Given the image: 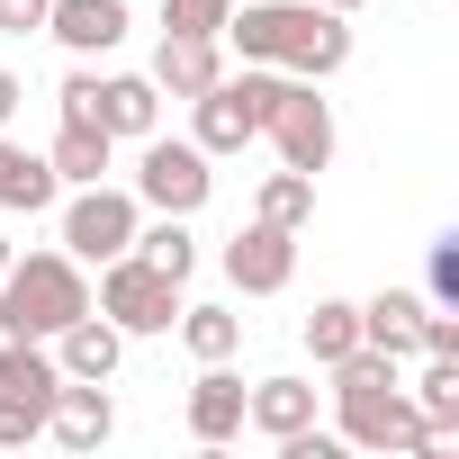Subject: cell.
I'll return each instance as SVG.
<instances>
[{"instance_id": "cell-28", "label": "cell", "mask_w": 459, "mask_h": 459, "mask_svg": "<svg viewBox=\"0 0 459 459\" xmlns=\"http://www.w3.org/2000/svg\"><path fill=\"white\" fill-rule=\"evenodd\" d=\"M0 37H46V0H0Z\"/></svg>"}, {"instance_id": "cell-6", "label": "cell", "mask_w": 459, "mask_h": 459, "mask_svg": "<svg viewBox=\"0 0 459 459\" xmlns=\"http://www.w3.org/2000/svg\"><path fill=\"white\" fill-rule=\"evenodd\" d=\"M262 135L280 144V162L289 171H325L333 162V100H325V82H298V73H280V91L262 100Z\"/></svg>"}, {"instance_id": "cell-21", "label": "cell", "mask_w": 459, "mask_h": 459, "mask_svg": "<svg viewBox=\"0 0 459 459\" xmlns=\"http://www.w3.org/2000/svg\"><path fill=\"white\" fill-rule=\"evenodd\" d=\"M180 342H189V360H235L244 351V316L235 307H189L180 298V325H171Z\"/></svg>"}, {"instance_id": "cell-30", "label": "cell", "mask_w": 459, "mask_h": 459, "mask_svg": "<svg viewBox=\"0 0 459 459\" xmlns=\"http://www.w3.org/2000/svg\"><path fill=\"white\" fill-rule=\"evenodd\" d=\"M325 10H342V19H351V10H369V0H325Z\"/></svg>"}, {"instance_id": "cell-27", "label": "cell", "mask_w": 459, "mask_h": 459, "mask_svg": "<svg viewBox=\"0 0 459 459\" xmlns=\"http://www.w3.org/2000/svg\"><path fill=\"white\" fill-rule=\"evenodd\" d=\"M414 351H432V360H459V316L450 307H423V342Z\"/></svg>"}, {"instance_id": "cell-12", "label": "cell", "mask_w": 459, "mask_h": 459, "mask_svg": "<svg viewBox=\"0 0 459 459\" xmlns=\"http://www.w3.org/2000/svg\"><path fill=\"white\" fill-rule=\"evenodd\" d=\"M207 82H225V37H180V28H162V46H153V91H162V100H198Z\"/></svg>"}, {"instance_id": "cell-8", "label": "cell", "mask_w": 459, "mask_h": 459, "mask_svg": "<svg viewBox=\"0 0 459 459\" xmlns=\"http://www.w3.org/2000/svg\"><path fill=\"white\" fill-rule=\"evenodd\" d=\"M55 207H64V253H73L82 271L117 262V253L135 244V225H144L135 189H108V180H82V189H73V198H55Z\"/></svg>"}, {"instance_id": "cell-29", "label": "cell", "mask_w": 459, "mask_h": 459, "mask_svg": "<svg viewBox=\"0 0 459 459\" xmlns=\"http://www.w3.org/2000/svg\"><path fill=\"white\" fill-rule=\"evenodd\" d=\"M19 108H28V82H19V73H10V64H0V126H10V117H19Z\"/></svg>"}, {"instance_id": "cell-11", "label": "cell", "mask_w": 459, "mask_h": 459, "mask_svg": "<svg viewBox=\"0 0 459 459\" xmlns=\"http://www.w3.org/2000/svg\"><path fill=\"white\" fill-rule=\"evenodd\" d=\"M189 108H198L189 144H198L207 162H225V153H244V144L262 135V126H253V100H244V82H235V73H225V82H207V91H198Z\"/></svg>"}, {"instance_id": "cell-18", "label": "cell", "mask_w": 459, "mask_h": 459, "mask_svg": "<svg viewBox=\"0 0 459 459\" xmlns=\"http://www.w3.org/2000/svg\"><path fill=\"white\" fill-rule=\"evenodd\" d=\"M423 307H432V298H414V289H378V298L360 307V342L387 351V360H414V342H423Z\"/></svg>"}, {"instance_id": "cell-17", "label": "cell", "mask_w": 459, "mask_h": 459, "mask_svg": "<svg viewBox=\"0 0 459 459\" xmlns=\"http://www.w3.org/2000/svg\"><path fill=\"white\" fill-rule=\"evenodd\" d=\"M307 423H316V387H307V378H253V387H244V432L289 441V432H307Z\"/></svg>"}, {"instance_id": "cell-9", "label": "cell", "mask_w": 459, "mask_h": 459, "mask_svg": "<svg viewBox=\"0 0 459 459\" xmlns=\"http://www.w3.org/2000/svg\"><path fill=\"white\" fill-rule=\"evenodd\" d=\"M225 280H235L244 298H280L289 280H298V235L289 225H271V216H253L235 244H225Z\"/></svg>"}, {"instance_id": "cell-31", "label": "cell", "mask_w": 459, "mask_h": 459, "mask_svg": "<svg viewBox=\"0 0 459 459\" xmlns=\"http://www.w3.org/2000/svg\"><path fill=\"white\" fill-rule=\"evenodd\" d=\"M10 262H19V244H10V235H0V271H10Z\"/></svg>"}, {"instance_id": "cell-19", "label": "cell", "mask_w": 459, "mask_h": 459, "mask_svg": "<svg viewBox=\"0 0 459 459\" xmlns=\"http://www.w3.org/2000/svg\"><path fill=\"white\" fill-rule=\"evenodd\" d=\"M46 162H55V180L64 189H82V180H108V162H117V135L108 126H55V144H46Z\"/></svg>"}, {"instance_id": "cell-23", "label": "cell", "mask_w": 459, "mask_h": 459, "mask_svg": "<svg viewBox=\"0 0 459 459\" xmlns=\"http://www.w3.org/2000/svg\"><path fill=\"white\" fill-rule=\"evenodd\" d=\"M307 351H316V369H333L342 351H360V307H351V298H316V316H307Z\"/></svg>"}, {"instance_id": "cell-14", "label": "cell", "mask_w": 459, "mask_h": 459, "mask_svg": "<svg viewBox=\"0 0 459 459\" xmlns=\"http://www.w3.org/2000/svg\"><path fill=\"white\" fill-rule=\"evenodd\" d=\"M189 432L207 450L244 432V378H235V360H198V378H189Z\"/></svg>"}, {"instance_id": "cell-4", "label": "cell", "mask_w": 459, "mask_h": 459, "mask_svg": "<svg viewBox=\"0 0 459 459\" xmlns=\"http://www.w3.org/2000/svg\"><path fill=\"white\" fill-rule=\"evenodd\" d=\"M55 108H64L73 126H108L117 144H144V135L162 126V91H153V73H91V64H73L64 91H55Z\"/></svg>"}, {"instance_id": "cell-7", "label": "cell", "mask_w": 459, "mask_h": 459, "mask_svg": "<svg viewBox=\"0 0 459 459\" xmlns=\"http://www.w3.org/2000/svg\"><path fill=\"white\" fill-rule=\"evenodd\" d=\"M126 342L135 333H171L180 325V280L171 271H153L144 253H117V262H100V298H91Z\"/></svg>"}, {"instance_id": "cell-10", "label": "cell", "mask_w": 459, "mask_h": 459, "mask_svg": "<svg viewBox=\"0 0 459 459\" xmlns=\"http://www.w3.org/2000/svg\"><path fill=\"white\" fill-rule=\"evenodd\" d=\"M126 0H46V37L73 55V64H91V55H117L126 46Z\"/></svg>"}, {"instance_id": "cell-24", "label": "cell", "mask_w": 459, "mask_h": 459, "mask_svg": "<svg viewBox=\"0 0 459 459\" xmlns=\"http://www.w3.org/2000/svg\"><path fill=\"white\" fill-rule=\"evenodd\" d=\"M253 216H271V225H289V235H307V216H316V180L280 162V171L262 180V198H253Z\"/></svg>"}, {"instance_id": "cell-5", "label": "cell", "mask_w": 459, "mask_h": 459, "mask_svg": "<svg viewBox=\"0 0 459 459\" xmlns=\"http://www.w3.org/2000/svg\"><path fill=\"white\" fill-rule=\"evenodd\" d=\"M126 189H135L144 216H198V207L216 198V162H207L189 135H162V126H153L144 153H135V180H126Z\"/></svg>"}, {"instance_id": "cell-1", "label": "cell", "mask_w": 459, "mask_h": 459, "mask_svg": "<svg viewBox=\"0 0 459 459\" xmlns=\"http://www.w3.org/2000/svg\"><path fill=\"white\" fill-rule=\"evenodd\" d=\"M216 37L244 64H271V73H298V82H333L351 64V28H342V10H325V0H244Z\"/></svg>"}, {"instance_id": "cell-25", "label": "cell", "mask_w": 459, "mask_h": 459, "mask_svg": "<svg viewBox=\"0 0 459 459\" xmlns=\"http://www.w3.org/2000/svg\"><path fill=\"white\" fill-rule=\"evenodd\" d=\"M225 19H235V0H162V28H180V37H216Z\"/></svg>"}, {"instance_id": "cell-15", "label": "cell", "mask_w": 459, "mask_h": 459, "mask_svg": "<svg viewBox=\"0 0 459 459\" xmlns=\"http://www.w3.org/2000/svg\"><path fill=\"white\" fill-rule=\"evenodd\" d=\"M55 198H64L55 162H46V153H28L10 126H0V216H46Z\"/></svg>"}, {"instance_id": "cell-22", "label": "cell", "mask_w": 459, "mask_h": 459, "mask_svg": "<svg viewBox=\"0 0 459 459\" xmlns=\"http://www.w3.org/2000/svg\"><path fill=\"white\" fill-rule=\"evenodd\" d=\"M126 253H144L153 271H171L180 289H189V271H198V235H189V216H153V225H135V244Z\"/></svg>"}, {"instance_id": "cell-16", "label": "cell", "mask_w": 459, "mask_h": 459, "mask_svg": "<svg viewBox=\"0 0 459 459\" xmlns=\"http://www.w3.org/2000/svg\"><path fill=\"white\" fill-rule=\"evenodd\" d=\"M117 360H126V333H117L100 307L55 333V369H64V378H117Z\"/></svg>"}, {"instance_id": "cell-13", "label": "cell", "mask_w": 459, "mask_h": 459, "mask_svg": "<svg viewBox=\"0 0 459 459\" xmlns=\"http://www.w3.org/2000/svg\"><path fill=\"white\" fill-rule=\"evenodd\" d=\"M46 432H55L64 450H100V441L117 432V396H108V378H64V387H55Z\"/></svg>"}, {"instance_id": "cell-2", "label": "cell", "mask_w": 459, "mask_h": 459, "mask_svg": "<svg viewBox=\"0 0 459 459\" xmlns=\"http://www.w3.org/2000/svg\"><path fill=\"white\" fill-rule=\"evenodd\" d=\"M405 360H387V351H342L333 360V432H342V450H414V459H432L441 441L423 432V414L405 405V378H396Z\"/></svg>"}, {"instance_id": "cell-20", "label": "cell", "mask_w": 459, "mask_h": 459, "mask_svg": "<svg viewBox=\"0 0 459 459\" xmlns=\"http://www.w3.org/2000/svg\"><path fill=\"white\" fill-rule=\"evenodd\" d=\"M414 360H423V378L405 387V405H414L423 432L450 450V441H459V360H432V351H414Z\"/></svg>"}, {"instance_id": "cell-26", "label": "cell", "mask_w": 459, "mask_h": 459, "mask_svg": "<svg viewBox=\"0 0 459 459\" xmlns=\"http://www.w3.org/2000/svg\"><path fill=\"white\" fill-rule=\"evenodd\" d=\"M423 298H432V307H459V235L432 244V262H423Z\"/></svg>"}, {"instance_id": "cell-3", "label": "cell", "mask_w": 459, "mask_h": 459, "mask_svg": "<svg viewBox=\"0 0 459 459\" xmlns=\"http://www.w3.org/2000/svg\"><path fill=\"white\" fill-rule=\"evenodd\" d=\"M73 316H91V280L73 253H19L0 271V333H28V342H55Z\"/></svg>"}]
</instances>
